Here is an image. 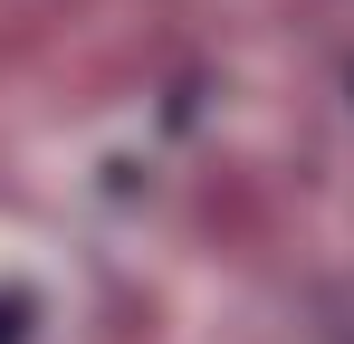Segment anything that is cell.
Returning <instances> with one entry per match:
<instances>
[{"instance_id": "1", "label": "cell", "mask_w": 354, "mask_h": 344, "mask_svg": "<svg viewBox=\"0 0 354 344\" xmlns=\"http://www.w3.org/2000/svg\"><path fill=\"white\" fill-rule=\"evenodd\" d=\"M19 316H29V306H19V296H0V344H19Z\"/></svg>"}]
</instances>
